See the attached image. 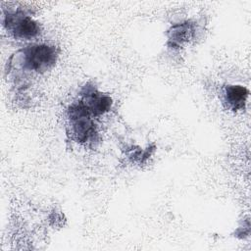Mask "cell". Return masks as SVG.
Instances as JSON below:
<instances>
[{
  "instance_id": "cell-1",
  "label": "cell",
  "mask_w": 251,
  "mask_h": 251,
  "mask_svg": "<svg viewBox=\"0 0 251 251\" xmlns=\"http://www.w3.org/2000/svg\"><path fill=\"white\" fill-rule=\"evenodd\" d=\"M57 58L58 50L55 46L47 44L28 45L11 57L8 71L43 74L55 65Z\"/></svg>"
},
{
  "instance_id": "cell-2",
  "label": "cell",
  "mask_w": 251,
  "mask_h": 251,
  "mask_svg": "<svg viewBox=\"0 0 251 251\" xmlns=\"http://www.w3.org/2000/svg\"><path fill=\"white\" fill-rule=\"evenodd\" d=\"M68 117L73 138L79 143H88L95 140L97 135L96 125L91 118V114L79 100L69 107Z\"/></svg>"
},
{
  "instance_id": "cell-3",
  "label": "cell",
  "mask_w": 251,
  "mask_h": 251,
  "mask_svg": "<svg viewBox=\"0 0 251 251\" xmlns=\"http://www.w3.org/2000/svg\"><path fill=\"white\" fill-rule=\"evenodd\" d=\"M3 25L15 38L19 39H31L40 33L38 23L32 20L25 11L19 9L5 13Z\"/></svg>"
},
{
  "instance_id": "cell-4",
  "label": "cell",
  "mask_w": 251,
  "mask_h": 251,
  "mask_svg": "<svg viewBox=\"0 0 251 251\" xmlns=\"http://www.w3.org/2000/svg\"><path fill=\"white\" fill-rule=\"evenodd\" d=\"M81 99L79 100L91 116H101L107 113L112 107V98L109 95L99 92L94 86L86 84L81 92Z\"/></svg>"
},
{
  "instance_id": "cell-5",
  "label": "cell",
  "mask_w": 251,
  "mask_h": 251,
  "mask_svg": "<svg viewBox=\"0 0 251 251\" xmlns=\"http://www.w3.org/2000/svg\"><path fill=\"white\" fill-rule=\"evenodd\" d=\"M249 91L241 85H226L224 88V102L233 111L244 108Z\"/></svg>"
},
{
  "instance_id": "cell-6",
  "label": "cell",
  "mask_w": 251,
  "mask_h": 251,
  "mask_svg": "<svg viewBox=\"0 0 251 251\" xmlns=\"http://www.w3.org/2000/svg\"><path fill=\"white\" fill-rule=\"evenodd\" d=\"M194 32L195 26L191 22L174 25L168 31L169 43H171L172 46L179 47L183 42L189 41L194 36Z\"/></svg>"
}]
</instances>
